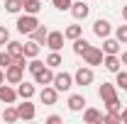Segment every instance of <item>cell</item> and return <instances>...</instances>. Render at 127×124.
<instances>
[{
	"mask_svg": "<svg viewBox=\"0 0 127 124\" xmlns=\"http://www.w3.org/2000/svg\"><path fill=\"white\" fill-rule=\"evenodd\" d=\"M98 95H100V100H103L108 112H120V97H117V90H115L112 83H103L98 88Z\"/></svg>",
	"mask_w": 127,
	"mask_h": 124,
	"instance_id": "obj_1",
	"label": "cell"
},
{
	"mask_svg": "<svg viewBox=\"0 0 127 124\" xmlns=\"http://www.w3.org/2000/svg\"><path fill=\"white\" fill-rule=\"evenodd\" d=\"M37 24H39L37 15H30V12H25V15L17 17V24H15V27H17V32H20V34H32Z\"/></svg>",
	"mask_w": 127,
	"mask_h": 124,
	"instance_id": "obj_2",
	"label": "cell"
},
{
	"mask_svg": "<svg viewBox=\"0 0 127 124\" xmlns=\"http://www.w3.org/2000/svg\"><path fill=\"white\" fill-rule=\"evenodd\" d=\"M25 68H27V66H22V63L7 66V68H5V83H10V85L22 83V80H25Z\"/></svg>",
	"mask_w": 127,
	"mask_h": 124,
	"instance_id": "obj_3",
	"label": "cell"
},
{
	"mask_svg": "<svg viewBox=\"0 0 127 124\" xmlns=\"http://www.w3.org/2000/svg\"><path fill=\"white\" fill-rule=\"evenodd\" d=\"M59 93H68L71 88H73V76L71 73H66V71H59V73H54V83H51Z\"/></svg>",
	"mask_w": 127,
	"mask_h": 124,
	"instance_id": "obj_4",
	"label": "cell"
},
{
	"mask_svg": "<svg viewBox=\"0 0 127 124\" xmlns=\"http://www.w3.org/2000/svg\"><path fill=\"white\" fill-rule=\"evenodd\" d=\"M93 80H95V73H93L91 66H81L78 71L73 73V85H83V88H86V85H91Z\"/></svg>",
	"mask_w": 127,
	"mask_h": 124,
	"instance_id": "obj_5",
	"label": "cell"
},
{
	"mask_svg": "<svg viewBox=\"0 0 127 124\" xmlns=\"http://www.w3.org/2000/svg\"><path fill=\"white\" fill-rule=\"evenodd\" d=\"M17 97H20V95H17V88L0 83V102H5V105H15Z\"/></svg>",
	"mask_w": 127,
	"mask_h": 124,
	"instance_id": "obj_6",
	"label": "cell"
},
{
	"mask_svg": "<svg viewBox=\"0 0 127 124\" xmlns=\"http://www.w3.org/2000/svg\"><path fill=\"white\" fill-rule=\"evenodd\" d=\"M71 15H73V20H86V17L91 15V5L86 2V0H76L73 5H71V10H68Z\"/></svg>",
	"mask_w": 127,
	"mask_h": 124,
	"instance_id": "obj_7",
	"label": "cell"
},
{
	"mask_svg": "<svg viewBox=\"0 0 127 124\" xmlns=\"http://www.w3.org/2000/svg\"><path fill=\"white\" fill-rule=\"evenodd\" d=\"M17 107V114H20V119H25V122H32L34 117H37V107L32 105L30 100H25L22 105H15Z\"/></svg>",
	"mask_w": 127,
	"mask_h": 124,
	"instance_id": "obj_8",
	"label": "cell"
},
{
	"mask_svg": "<svg viewBox=\"0 0 127 124\" xmlns=\"http://www.w3.org/2000/svg\"><path fill=\"white\" fill-rule=\"evenodd\" d=\"M103 49H98V46H91L86 54H83V61H86V66H100L103 63Z\"/></svg>",
	"mask_w": 127,
	"mask_h": 124,
	"instance_id": "obj_9",
	"label": "cell"
},
{
	"mask_svg": "<svg viewBox=\"0 0 127 124\" xmlns=\"http://www.w3.org/2000/svg\"><path fill=\"white\" fill-rule=\"evenodd\" d=\"M110 32H112V24L108 22V20H95L93 22V34L98 37V39H105V37H110Z\"/></svg>",
	"mask_w": 127,
	"mask_h": 124,
	"instance_id": "obj_10",
	"label": "cell"
},
{
	"mask_svg": "<svg viewBox=\"0 0 127 124\" xmlns=\"http://www.w3.org/2000/svg\"><path fill=\"white\" fill-rule=\"evenodd\" d=\"M39 100H42V105H56V100H59V90H56L54 85H44L42 93H39Z\"/></svg>",
	"mask_w": 127,
	"mask_h": 124,
	"instance_id": "obj_11",
	"label": "cell"
},
{
	"mask_svg": "<svg viewBox=\"0 0 127 124\" xmlns=\"http://www.w3.org/2000/svg\"><path fill=\"white\" fill-rule=\"evenodd\" d=\"M64 32H49V37H47V44L44 46H49V51H61L64 46Z\"/></svg>",
	"mask_w": 127,
	"mask_h": 124,
	"instance_id": "obj_12",
	"label": "cell"
},
{
	"mask_svg": "<svg viewBox=\"0 0 127 124\" xmlns=\"http://www.w3.org/2000/svg\"><path fill=\"white\" fill-rule=\"evenodd\" d=\"M103 66H105V71L117 73V71H120V66H122V61H120V56H117V54H105V56H103Z\"/></svg>",
	"mask_w": 127,
	"mask_h": 124,
	"instance_id": "obj_13",
	"label": "cell"
},
{
	"mask_svg": "<svg viewBox=\"0 0 127 124\" xmlns=\"http://www.w3.org/2000/svg\"><path fill=\"white\" fill-rule=\"evenodd\" d=\"M34 83H37V85H51V83H54V68L44 66V68L34 76Z\"/></svg>",
	"mask_w": 127,
	"mask_h": 124,
	"instance_id": "obj_14",
	"label": "cell"
},
{
	"mask_svg": "<svg viewBox=\"0 0 127 124\" xmlns=\"http://www.w3.org/2000/svg\"><path fill=\"white\" fill-rule=\"evenodd\" d=\"M37 93V88H34V83H27V80H22V83H17V95L22 97V100H32Z\"/></svg>",
	"mask_w": 127,
	"mask_h": 124,
	"instance_id": "obj_15",
	"label": "cell"
},
{
	"mask_svg": "<svg viewBox=\"0 0 127 124\" xmlns=\"http://www.w3.org/2000/svg\"><path fill=\"white\" fill-rule=\"evenodd\" d=\"M66 105H68V109H71V112H81V109H86V105H88V102H86V97H83V95H71Z\"/></svg>",
	"mask_w": 127,
	"mask_h": 124,
	"instance_id": "obj_16",
	"label": "cell"
},
{
	"mask_svg": "<svg viewBox=\"0 0 127 124\" xmlns=\"http://www.w3.org/2000/svg\"><path fill=\"white\" fill-rule=\"evenodd\" d=\"M100 119H103V114L95 107H86L83 109V122L86 124H100Z\"/></svg>",
	"mask_w": 127,
	"mask_h": 124,
	"instance_id": "obj_17",
	"label": "cell"
},
{
	"mask_svg": "<svg viewBox=\"0 0 127 124\" xmlns=\"http://www.w3.org/2000/svg\"><path fill=\"white\" fill-rule=\"evenodd\" d=\"M47 37H49V29L44 27V24H37V27H34V32L30 34V39L39 41V44H47Z\"/></svg>",
	"mask_w": 127,
	"mask_h": 124,
	"instance_id": "obj_18",
	"label": "cell"
},
{
	"mask_svg": "<svg viewBox=\"0 0 127 124\" xmlns=\"http://www.w3.org/2000/svg\"><path fill=\"white\" fill-rule=\"evenodd\" d=\"M5 46H7V51L12 54V59H20V56H25V44H22V41H15V39H10Z\"/></svg>",
	"mask_w": 127,
	"mask_h": 124,
	"instance_id": "obj_19",
	"label": "cell"
},
{
	"mask_svg": "<svg viewBox=\"0 0 127 124\" xmlns=\"http://www.w3.org/2000/svg\"><path fill=\"white\" fill-rule=\"evenodd\" d=\"M103 54H120V41L105 37V39H103Z\"/></svg>",
	"mask_w": 127,
	"mask_h": 124,
	"instance_id": "obj_20",
	"label": "cell"
},
{
	"mask_svg": "<svg viewBox=\"0 0 127 124\" xmlns=\"http://www.w3.org/2000/svg\"><path fill=\"white\" fill-rule=\"evenodd\" d=\"M39 41H34V39H30V41H25V56L27 59H37L39 56Z\"/></svg>",
	"mask_w": 127,
	"mask_h": 124,
	"instance_id": "obj_21",
	"label": "cell"
},
{
	"mask_svg": "<svg viewBox=\"0 0 127 124\" xmlns=\"http://www.w3.org/2000/svg\"><path fill=\"white\" fill-rule=\"evenodd\" d=\"M91 49V44H88V39H83V37H78V39H73V54L76 56H83L86 51Z\"/></svg>",
	"mask_w": 127,
	"mask_h": 124,
	"instance_id": "obj_22",
	"label": "cell"
},
{
	"mask_svg": "<svg viewBox=\"0 0 127 124\" xmlns=\"http://www.w3.org/2000/svg\"><path fill=\"white\" fill-rule=\"evenodd\" d=\"M64 37L73 41V39H78V37H83V27H78V24H68V27L64 29Z\"/></svg>",
	"mask_w": 127,
	"mask_h": 124,
	"instance_id": "obj_23",
	"label": "cell"
},
{
	"mask_svg": "<svg viewBox=\"0 0 127 124\" xmlns=\"http://www.w3.org/2000/svg\"><path fill=\"white\" fill-rule=\"evenodd\" d=\"M22 10L30 12V15H37V12L42 10V2H39V0H22Z\"/></svg>",
	"mask_w": 127,
	"mask_h": 124,
	"instance_id": "obj_24",
	"label": "cell"
},
{
	"mask_svg": "<svg viewBox=\"0 0 127 124\" xmlns=\"http://www.w3.org/2000/svg\"><path fill=\"white\" fill-rule=\"evenodd\" d=\"M2 119L7 124H15V122H20V114H17V107H5V112H2Z\"/></svg>",
	"mask_w": 127,
	"mask_h": 124,
	"instance_id": "obj_25",
	"label": "cell"
},
{
	"mask_svg": "<svg viewBox=\"0 0 127 124\" xmlns=\"http://www.w3.org/2000/svg\"><path fill=\"white\" fill-rule=\"evenodd\" d=\"M44 63H47L49 68H59V66H64V59H61V54H59V51H51Z\"/></svg>",
	"mask_w": 127,
	"mask_h": 124,
	"instance_id": "obj_26",
	"label": "cell"
},
{
	"mask_svg": "<svg viewBox=\"0 0 127 124\" xmlns=\"http://www.w3.org/2000/svg\"><path fill=\"white\" fill-rule=\"evenodd\" d=\"M20 10H22V0H5V12L17 15Z\"/></svg>",
	"mask_w": 127,
	"mask_h": 124,
	"instance_id": "obj_27",
	"label": "cell"
},
{
	"mask_svg": "<svg viewBox=\"0 0 127 124\" xmlns=\"http://www.w3.org/2000/svg\"><path fill=\"white\" fill-rule=\"evenodd\" d=\"M44 66H47V63H44V61H39V59H30V63H27V71H30L32 76H37V73H39Z\"/></svg>",
	"mask_w": 127,
	"mask_h": 124,
	"instance_id": "obj_28",
	"label": "cell"
},
{
	"mask_svg": "<svg viewBox=\"0 0 127 124\" xmlns=\"http://www.w3.org/2000/svg\"><path fill=\"white\" fill-rule=\"evenodd\" d=\"M115 39H117L120 44H127V22L120 24V27H115Z\"/></svg>",
	"mask_w": 127,
	"mask_h": 124,
	"instance_id": "obj_29",
	"label": "cell"
},
{
	"mask_svg": "<svg viewBox=\"0 0 127 124\" xmlns=\"http://www.w3.org/2000/svg\"><path fill=\"white\" fill-rule=\"evenodd\" d=\"M15 59H12V54L5 49V51H0V68H7V66H12Z\"/></svg>",
	"mask_w": 127,
	"mask_h": 124,
	"instance_id": "obj_30",
	"label": "cell"
},
{
	"mask_svg": "<svg viewBox=\"0 0 127 124\" xmlns=\"http://www.w3.org/2000/svg\"><path fill=\"white\" fill-rule=\"evenodd\" d=\"M115 85L122 88V90L127 88V71H117V73H115Z\"/></svg>",
	"mask_w": 127,
	"mask_h": 124,
	"instance_id": "obj_31",
	"label": "cell"
},
{
	"mask_svg": "<svg viewBox=\"0 0 127 124\" xmlns=\"http://www.w3.org/2000/svg\"><path fill=\"white\" fill-rule=\"evenodd\" d=\"M51 5L56 7V10H71V5H73V0H51Z\"/></svg>",
	"mask_w": 127,
	"mask_h": 124,
	"instance_id": "obj_32",
	"label": "cell"
},
{
	"mask_svg": "<svg viewBox=\"0 0 127 124\" xmlns=\"http://www.w3.org/2000/svg\"><path fill=\"white\" fill-rule=\"evenodd\" d=\"M10 41V32H7V27H0V46H5Z\"/></svg>",
	"mask_w": 127,
	"mask_h": 124,
	"instance_id": "obj_33",
	"label": "cell"
},
{
	"mask_svg": "<svg viewBox=\"0 0 127 124\" xmlns=\"http://www.w3.org/2000/svg\"><path fill=\"white\" fill-rule=\"evenodd\" d=\"M47 124H61V117H59V114H49V117H47Z\"/></svg>",
	"mask_w": 127,
	"mask_h": 124,
	"instance_id": "obj_34",
	"label": "cell"
},
{
	"mask_svg": "<svg viewBox=\"0 0 127 124\" xmlns=\"http://www.w3.org/2000/svg\"><path fill=\"white\" fill-rule=\"evenodd\" d=\"M120 61H122V66H127V51H122V56H120Z\"/></svg>",
	"mask_w": 127,
	"mask_h": 124,
	"instance_id": "obj_35",
	"label": "cell"
},
{
	"mask_svg": "<svg viewBox=\"0 0 127 124\" xmlns=\"http://www.w3.org/2000/svg\"><path fill=\"white\" fill-rule=\"evenodd\" d=\"M120 114H122V124H127V107L122 109V112H120Z\"/></svg>",
	"mask_w": 127,
	"mask_h": 124,
	"instance_id": "obj_36",
	"label": "cell"
},
{
	"mask_svg": "<svg viewBox=\"0 0 127 124\" xmlns=\"http://www.w3.org/2000/svg\"><path fill=\"white\" fill-rule=\"evenodd\" d=\"M0 83H5V68H0Z\"/></svg>",
	"mask_w": 127,
	"mask_h": 124,
	"instance_id": "obj_37",
	"label": "cell"
},
{
	"mask_svg": "<svg viewBox=\"0 0 127 124\" xmlns=\"http://www.w3.org/2000/svg\"><path fill=\"white\" fill-rule=\"evenodd\" d=\"M122 20H125V22H127V5H125V7H122Z\"/></svg>",
	"mask_w": 127,
	"mask_h": 124,
	"instance_id": "obj_38",
	"label": "cell"
},
{
	"mask_svg": "<svg viewBox=\"0 0 127 124\" xmlns=\"http://www.w3.org/2000/svg\"><path fill=\"white\" fill-rule=\"evenodd\" d=\"M0 119H2V114H0Z\"/></svg>",
	"mask_w": 127,
	"mask_h": 124,
	"instance_id": "obj_39",
	"label": "cell"
},
{
	"mask_svg": "<svg viewBox=\"0 0 127 124\" xmlns=\"http://www.w3.org/2000/svg\"><path fill=\"white\" fill-rule=\"evenodd\" d=\"M125 93H127V88H125Z\"/></svg>",
	"mask_w": 127,
	"mask_h": 124,
	"instance_id": "obj_40",
	"label": "cell"
},
{
	"mask_svg": "<svg viewBox=\"0 0 127 124\" xmlns=\"http://www.w3.org/2000/svg\"><path fill=\"white\" fill-rule=\"evenodd\" d=\"M73 2H76V0H73Z\"/></svg>",
	"mask_w": 127,
	"mask_h": 124,
	"instance_id": "obj_41",
	"label": "cell"
}]
</instances>
